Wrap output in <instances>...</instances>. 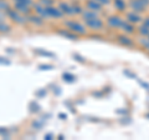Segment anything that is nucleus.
Listing matches in <instances>:
<instances>
[{"mask_svg": "<svg viewBox=\"0 0 149 140\" xmlns=\"http://www.w3.org/2000/svg\"><path fill=\"white\" fill-rule=\"evenodd\" d=\"M148 5H149V0H130L129 1V6L130 9H133L134 13L144 11Z\"/></svg>", "mask_w": 149, "mask_h": 140, "instance_id": "f257e3e1", "label": "nucleus"}, {"mask_svg": "<svg viewBox=\"0 0 149 140\" xmlns=\"http://www.w3.org/2000/svg\"><path fill=\"white\" fill-rule=\"evenodd\" d=\"M66 25L68 26V29L71 30V31H74V33H77V34H86V28L83 26L82 24H80V23H76V21H67L66 23Z\"/></svg>", "mask_w": 149, "mask_h": 140, "instance_id": "f03ea898", "label": "nucleus"}, {"mask_svg": "<svg viewBox=\"0 0 149 140\" xmlns=\"http://www.w3.org/2000/svg\"><path fill=\"white\" fill-rule=\"evenodd\" d=\"M85 21H86V25L92 30H101L102 28H103V21H102L100 18L88 19V20H85Z\"/></svg>", "mask_w": 149, "mask_h": 140, "instance_id": "7ed1b4c3", "label": "nucleus"}, {"mask_svg": "<svg viewBox=\"0 0 149 140\" xmlns=\"http://www.w3.org/2000/svg\"><path fill=\"white\" fill-rule=\"evenodd\" d=\"M122 23H123V19L118 15H112L107 19V24H108L111 28H114V29L122 26Z\"/></svg>", "mask_w": 149, "mask_h": 140, "instance_id": "20e7f679", "label": "nucleus"}, {"mask_svg": "<svg viewBox=\"0 0 149 140\" xmlns=\"http://www.w3.org/2000/svg\"><path fill=\"white\" fill-rule=\"evenodd\" d=\"M15 3L19 11H22V13L29 11V5L31 4V0H15Z\"/></svg>", "mask_w": 149, "mask_h": 140, "instance_id": "39448f33", "label": "nucleus"}, {"mask_svg": "<svg viewBox=\"0 0 149 140\" xmlns=\"http://www.w3.org/2000/svg\"><path fill=\"white\" fill-rule=\"evenodd\" d=\"M86 5H87L88 10H92V11H100V10H102V4H100L98 1H96V0H88Z\"/></svg>", "mask_w": 149, "mask_h": 140, "instance_id": "423d86ee", "label": "nucleus"}, {"mask_svg": "<svg viewBox=\"0 0 149 140\" xmlns=\"http://www.w3.org/2000/svg\"><path fill=\"white\" fill-rule=\"evenodd\" d=\"M46 9V14L47 16H54V18H61L62 16V11L60 9H56V8H45Z\"/></svg>", "mask_w": 149, "mask_h": 140, "instance_id": "0eeeda50", "label": "nucleus"}, {"mask_svg": "<svg viewBox=\"0 0 149 140\" xmlns=\"http://www.w3.org/2000/svg\"><path fill=\"white\" fill-rule=\"evenodd\" d=\"M127 19H128V21L129 23H134V24H136V23H139V21H142V18L138 15L137 13H128L127 14Z\"/></svg>", "mask_w": 149, "mask_h": 140, "instance_id": "6e6552de", "label": "nucleus"}, {"mask_svg": "<svg viewBox=\"0 0 149 140\" xmlns=\"http://www.w3.org/2000/svg\"><path fill=\"white\" fill-rule=\"evenodd\" d=\"M118 41L124 46H132L133 45V41L130 40L128 36H124V35H119L118 36Z\"/></svg>", "mask_w": 149, "mask_h": 140, "instance_id": "1a4fd4ad", "label": "nucleus"}, {"mask_svg": "<svg viewBox=\"0 0 149 140\" xmlns=\"http://www.w3.org/2000/svg\"><path fill=\"white\" fill-rule=\"evenodd\" d=\"M82 15H83V19H85V20L98 18V15H97V13H96V11H92V10H87V11H85V13H82Z\"/></svg>", "mask_w": 149, "mask_h": 140, "instance_id": "9d476101", "label": "nucleus"}, {"mask_svg": "<svg viewBox=\"0 0 149 140\" xmlns=\"http://www.w3.org/2000/svg\"><path fill=\"white\" fill-rule=\"evenodd\" d=\"M60 9H61V11L66 13V14H74L73 6H70V5H67V4H65V3L60 4Z\"/></svg>", "mask_w": 149, "mask_h": 140, "instance_id": "9b49d317", "label": "nucleus"}, {"mask_svg": "<svg viewBox=\"0 0 149 140\" xmlns=\"http://www.w3.org/2000/svg\"><path fill=\"white\" fill-rule=\"evenodd\" d=\"M120 28H122V29H123L125 33H129V34L134 31V28H133V25H132V23L123 21V23H122V26H120Z\"/></svg>", "mask_w": 149, "mask_h": 140, "instance_id": "f8f14e48", "label": "nucleus"}, {"mask_svg": "<svg viewBox=\"0 0 149 140\" xmlns=\"http://www.w3.org/2000/svg\"><path fill=\"white\" fill-rule=\"evenodd\" d=\"M114 6L118 11H123L125 9V3L124 0H114Z\"/></svg>", "mask_w": 149, "mask_h": 140, "instance_id": "ddd939ff", "label": "nucleus"}, {"mask_svg": "<svg viewBox=\"0 0 149 140\" xmlns=\"http://www.w3.org/2000/svg\"><path fill=\"white\" fill-rule=\"evenodd\" d=\"M63 79L66 80L67 83H73V81H76V76L73 75V74H70V73H65L63 74Z\"/></svg>", "mask_w": 149, "mask_h": 140, "instance_id": "4468645a", "label": "nucleus"}, {"mask_svg": "<svg viewBox=\"0 0 149 140\" xmlns=\"http://www.w3.org/2000/svg\"><path fill=\"white\" fill-rule=\"evenodd\" d=\"M139 33L144 36H148L149 35V28L147 25H142L141 28H139Z\"/></svg>", "mask_w": 149, "mask_h": 140, "instance_id": "2eb2a0df", "label": "nucleus"}, {"mask_svg": "<svg viewBox=\"0 0 149 140\" xmlns=\"http://www.w3.org/2000/svg\"><path fill=\"white\" fill-rule=\"evenodd\" d=\"M60 34L66 36V38H68V39H71V40H76L77 39L76 35H72V34H70V33H67V31H60Z\"/></svg>", "mask_w": 149, "mask_h": 140, "instance_id": "dca6fc26", "label": "nucleus"}, {"mask_svg": "<svg viewBox=\"0 0 149 140\" xmlns=\"http://www.w3.org/2000/svg\"><path fill=\"white\" fill-rule=\"evenodd\" d=\"M123 74H124L125 76H128V78H132V79H136V78H137V75H136V74H134V73H132V71H130V70H128V69H125L124 71H123Z\"/></svg>", "mask_w": 149, "mask_h": 140, "instance_id": "f3484780", "label": "nucleus"}, {"mask_svg": "<svg viewBox=\"0 0 149 140\" xmlns=\"http://www.w3.org/2000/svg\"><path fill=\"white\" fill-rule=\"evenodd\" d=\"M141 44L146 46L147 49H149V40H148V39H144V40L142 39V40H141Z\"/></svg>", "mask_w": 149, "mask_h": 140, "instance_id": "a211bd4d", "label": "nucleus"}, {"mask_svg": "<svg viewBox=\"0 0 149 140\" xmlns=\"http://www.w3.org/2000/svg\"><path fill=\"white\" fill-rule=\"evenodd\" d=\"M73 58H76V60H77V62H80V63H85V62H86V60L83 59L82 57H80V55H77V54H74Z\"/></svg>", "mask_w": 149, "mask_h": 140, "instance_id": "6ab92c4d", "label": "nucleus"}, {"mask_svg": "<svg viewBox=\"0 0 149 140\" xmlns=\"http://www.w3.org/2000/svg\"><path fill=\"white\" fill-rule=\"evenodd\" d=\"M139 84L143 86V88H146L147 90H149V84L148 83H146V81H142V80H139Z\"/></svg>", "mask_w": 149, "mask_h": 140, "instance_id": "aec40b11", "label": "nucleus"}, {"mask_svg": "<svg viewBox=\"0 0 149 140\" xmlns=\"http://www.w3.org/2000/svg\"><path fill=\"white\" fill-rule=\"evenodd\" d=\"M96 1H98L100 4H104V5H108L111 3V0H96Z\"/></svg>", "mask_w": 149, "mask_h": 140, "instance_id": "412c9836", "label": "nucleus"}, {"mask_svg": "<svg viewBox=\"0 0 149 140\" xmlns=\"http://www.w3.org/2000/svg\"><path fill=\"white\" fill-rule=\"evenodd\" d=\"M144 25H147V26L149 28V18H147V19L144 20Z\"/></svg>", "mask_w": 149, "mask_h": 140, "instance_id": "4be33fe9", "label": "nucleus"}, {"mask_svg": "<svg viewBox=\"0 0 149 140\" xmlns=\"http://www.w3.org/2000/svg\"><path fill=\"white\" fill-rule=\"evenodd\" d=\"M40 68H42V69H49V68H52L51 65H42V66H40Z\"/></svg>", "mask_w": 149, "mask_h": 140, "instance_id": "5701e85b", "label": "nucleus"}, {"mask_svg": "<svg viewBox=\"0 0 149 140\" xmlns=\"http://www.w3.org/2000/svg\"><path fill=\"white\" fill-rule=\"evenodd\" d=\"M148 40H149V35H148Z\"/></svg>", "mask_w": 149, "mask_h": 140, "instance_id": "b1692460", "label": "nucleus"}]
</instances>
